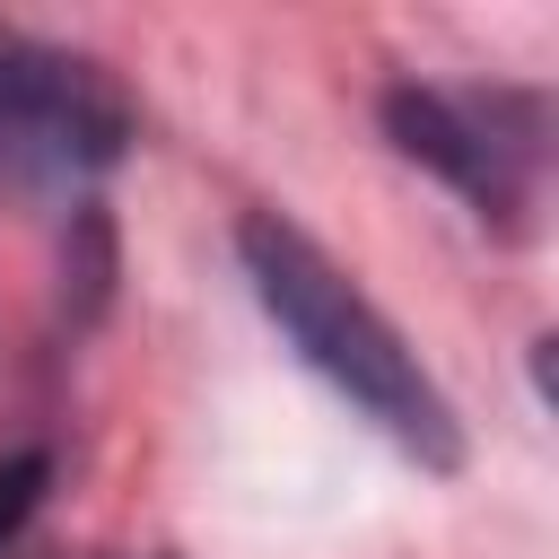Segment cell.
I'll return each instance as SVG.
<instances>
[{"label":"cell","instance_id":"cell-1","mask_svg":"<svg viewBox=\"0 0 559 559\" xmlns=\"http://www.w3.org/2000/svg\"><path fill=\"white\" fill-rule=\"evenodd\" d=\"M245 262H253L262 306L288 323V341H297L376 428H393V437H402L411 454H428V463H454V419H445L437 384L411 367V349L393 341V323H384L297 227L245 218Z\"/></svg>","mask_w":559,"mask_h":559},{"label":"cell","instance_id":"cell-2","mask_svg":"<svg viewBox=\"0 0 559 559\" xmlns=\"http://www.w3.org/2000/svg\"><path fill=\"white\" fill-rule=\"evenodd\" d=\"M131 114L122 96L44 44H0V175L35 183V175H87L122 148Z\"/></svg>","mask_w":559,"mask_h":559},{"label":"cell","instance_id":"cell-3","mask_svg":"<svg viewBox=\"0 0 559 559\" xmlns=\"http://www.w3.org/2000/svg\"><path fill=\"white\" fill-rule=\"evenodd\" d=\"M384 122H393V140H402L411 157H428L437 175H454L480 210H515V201H524V157H533V140H507L480 96L393 87V96H384Z\"/></svg>","mask_w":559,"mask_h":559},{"label":"cell","instance_id":"cell-4","mask_svg":"<svg viewBox=\"0 0 559 559\" xmlns=\"http://www.w3.org/2000/svg\"><path fill=\"white\" fill-rule=\"evenodd\" d=\"M35 489H44V463H35V454L0 472V542H9L17 524H26V507H35Z\"/></svg>","mask_w":559,"mask_h":559}]
</instances>
